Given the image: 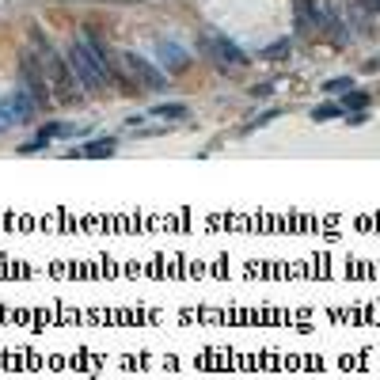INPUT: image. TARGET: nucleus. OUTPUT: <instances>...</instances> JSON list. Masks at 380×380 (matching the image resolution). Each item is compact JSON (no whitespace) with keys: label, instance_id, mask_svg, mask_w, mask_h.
Wrapping results in <instances>:
<instances>
[{"label":"nucleus","instance_id":"obj_13","mask_svg":"<svg viewBox=\"0 0 380 380\" xmlns=\"http://www.w3.org/2000/svg\"><path fill=\"white\" fill-rule=\"evenodd\" d=\"M289 50H293V42H289V38H278V42H270V46L263 50V61H278V57L285 61Z\"/></svg>","mask_w":380,"mask_h":380},{"label":"nucleus","instance_id":"obj_3","mask_svg":"<svg viewBox=\"0 0 380 380\" xmlns=\"http://www.w3.org/2000/svg\"><path fill=\"white\" fill-rule=\"evenodd\" d=\"M19 88L27 91L38 106L50 103V95H46V91H50V76H46L42 61H35L30 53H23V61H19Z\"/></svg>","mask_w":380,"mask_h":380},{"label":"nucleus","instance_id":"obj_7","mask_svg":"<svg viewBox=\"0 0 380 380\" xmlns=\"http://www.w3.org/2000/svg\"><path fill=\"white\" fill-rule=\"evenodd\" d=\"M319 23H323L319 0H293V27L301 30V35H308V30H319Z\"/></svg>","mask_w":380,"mask_h":380},{"label":"nucleus","instance_id":"obj_4","mask_svg":"<svg viewBox=\"0 0 380 380\" xmlns=\"http://www.w3.org/2000/svg\"><path fill=\"white\" fill-rule=\"evenodd\" d=\"M202 50L209 53L217 65H228V68H240V65H247V61H251L247 53H243L228 35H220V30H209V35H202Z\"/></svg>","mask_w":380,"mask_h":380},{"label":"nucleus","instance_id":"obj_19","mask_svg":"<svg viewBox=\"0 0 380 380\" xmlns=\"http://www.w3.org/2000/svg\"><path fill=\"white\" fill-rule=\"evenodd\" d=\"M0 129H4V122H0Z\"/></svg>","mask_w":380,"mask_h":380},{"label":"nucleus","instance_id":"obj_14","mask_svg":"<svg viewBox=\"0 0 380 380\" xmlns=\"http://www.w3.org/2000/svg\"><path fill=\"white\" fill-rule=\"evenodd\" d=\"M354 88V76H331V80H323V91L327 95H342V91Z\"/></svg>","mask_w":380,"mask_h":380},{"label":"nucleus","instance_id":"obj_2","mask_svg":"<svg viewBox=\"0 0 380 380\" xmlns=\"http://www.w3.org/2000/svg\"><path fill=\"white\" fill-rule=\"evenodd\" d=\"M122 65H126V73L133 76V80L141 84V88H149V91H164L167 84H171L164 68L152 65V61H149V57H141V53H129V50H126V53H122Z\"/></svg>","mask_w":380,"mask_h":380},{"label":"nucleus","instance_id":"obj_8","mask_svg":"<svg viewBox=\"0 0 380 380\" xmlns=\"http://www.w3.org/2000/svg\"><path fill=\"white\" fill-rule=\"evenodd\" d=\"M319 27L327 30L331 46H346L350 42V27H346V19H339V12H334V8H327V12H323V23H319Z\"/></svg>","mask_w":380,"mask_h":380},{"label":"nucleus","instance_id":"obj_17","mask_svg":"<svg viewBox=\"0 0 380 380\" xmlns=\"http://www.w3.org/2000/svg\"><path fill=\"white\" fill-rule=\"evenodd\" d=\"M270 91H274V84H255V88H251V95H255V99H266Z\"/></svg>","mask_w":380,"mask_h":380},{"label":"nucleus","instance_id":"obj_15","mask_svg":"<svg viewBox=\"0 0 380 380\" xmlns=\"http://www.w3.org/2000/svg\"><path fill=\"white\" fill-rule=\"evenodd\" d=\"M278 114H281V106H270V111H263L258 118H251V126H243V133H251V129H263L266 122H274Z\"/></svg>","mask_w":380,"mask_h":380},{"label":"nucleus","instance_id":"obj_6","mask_svg":"<svg viewBox=\"0 0 380 380\" xmlns=\"http://www.w3.org/2000/svg\"><path fill=\"white\" fill-rule=\"evenodd\" d=\"M152 53H156V61H160V68H164V73H182V68L190 65L187 46L171 42V38H152Z\"/></svg>","mask_w":380,"mask_h":380},{"label":"nucleus","instance_id":"obj_18","mask_svg":"<svg viewBox=\"0 0 380 380\" xmlns=\"http://www.w3.org/2000/svg\"><path fill=\"white\" fill-rule=\"evenodd\" d=\"M361 8L365 12H380V0H361Z\"/></svg>","mask_w":380,"mask_h":380},{"label":"nucleus","instance_id":"obj_1","mask_svg":"<svg viewBox=\"0 0 380 380\" xmlns=\"http://www.w3.org/2000/svg\"><path fill=\"white\" fill-rule=\"evenodd\" d=\"M68 65H73V73L80 76V84L88 91H103V88L114 84V65H106L103 57H95L84 38H76V42L68 46Z\"/></svg>","mask_w":380,"mask_h":380},{"label":"nucleus","instance_id":"obj_16","mask_svg":"<svg viewBox=\"0 0 380 380\" xmlns=\"http://www.w3.org/2000/svg\"><path fill=\"white\" fill-rule=\"evenodd\" d=\"M342 118H346L350 126H365V122H369V114H365V111H350V114H342Z\"/></svg>","mask_w":380,"mask_h":380},{"label":"nucleus","instance_id":"obj_5","mask_svg":"<svg viewBox=\"0 0 380 380\" xmlns=\"http://www.w3.org/2000/svg\"><path fill=\"white\" fill-rule=\"evenodd\" d=\"M38 114V103L27 95V91H8V95H0V122L4 126H19V122H30Z\"/></svg>","mask_w":380,"mask_h":380},{"label":"nucleus","instance_id":"obj_11","mask_svg":"<svg viewBox=\"0 0 380 380\" xmlns=\"http://www.w3.org/2000/svg\"><path fill=\"white\" fill-rule=\"evenodd\" d=\"M342 114H350V111H365V106H369V91H342Z\"/></svg>","mask_w":380,"mask_h":380},{"label":"nucleus","instance_id":"obj_12","mask_svg":"<svg viewBox=\"0 0 380 380\" xmlns=\"http://www.w3.org/2000/svg\"><path fill=\"white\" fill-rule=\"evenodd\" d=\"M331 118H342V106L339 103H319V106H312V122H331Z\"/></svg>","mask_w":380,"mask_h":380},{"label":"nucleus","instance_id":"obj_9","mask_svg":"<svg viewBox=\"0 0 380 380\" xmlns=\"http://www.w3.org/2000/svg\"><path fill=\"white\" fill-rule=\"evenodd\" d=\"M114 144H118V137L103 133V137H95V141L84 144L80 156H88V160H106V156H114Z\"/></svg>","mask_w":380,"mask_h":380},{"label":"nucleus","instance_id":"obj_10","mask_svg":"<svg viewBox=\"0 0 380 380\" xmlns=\"http://www.w3.org/2000/svg\"><path fill=\"white\" fill-rule=\"evenodd\" d=\"M152 118H164V122H179V118H187V103H156V106H152Z\"/></svg>","mask_w":380,"mask_h":380}]
</instances>
